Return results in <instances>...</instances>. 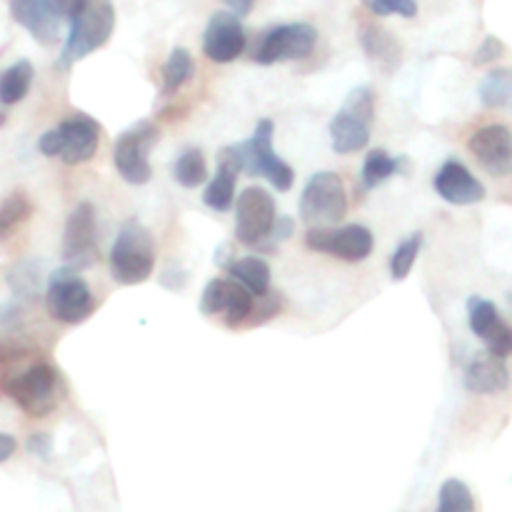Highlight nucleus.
I'll return each instance as SVG.
<instances>
[{
  "mask_svg": "<svg viewBox=\"0 0 512 512\" xmlns=\"http://www.w3.org/2000/svg\"><path fill=\"white\" fill-rule=\"evenodd\" d=\"M8 285L13 288L15 298L33 300L40 293V265L33 260L13 265L8 273Z\"/></svg>",
  "mask_w": 512,
  "mask_h": 512,
  "instance_id": "c85d7f7f",
  "label": "nucleus"
},
{
  "mask_svg": "<svg viewBox=\"0 0 512 512\" xmlns=\"http://www.w3.org/2000/svg\"><path fill=\"white\" fill-rule=\"evenodd\" d=\"M420 248H423V233H413L395 248L393 258H390V275H393V280L408 278L415 260H418Z\"/></svg>",
  "mask_w": 512,
  "mask_h": 512,
  "instance_id": "2f4dec72",
  "label": "nucleus"
},
{
  "mask_svg": "<svg viewBox=\"0 0 512 512\" xmlns=\"http://www.w3.org/2000/svg\"><path fill=\"white\" fill-rule=\"evenodd\" d=\"M295 230V223L290 218H278L273 225V233H270V240H275V243H283V240H288L290 235H293Z\"/></svg>",
  "mask_w": 512,
  "mask_h": 512,
  "instance_id": "e433bc0d",
  "label": "nucleus"
},
{
  "mask_svg": "<svg viewBox=\"0 0 512 512\" xmlns=\"http://www.w3.org/2000/svg\"><path fill=\"white\" fill-rule=\"evenodd\" d=\"M400 170V160L398 158H390L385 150H370L368 158H365L363 165V183L365 188H378L380 183L395 175Z\"/></svg>",
  "mask_w": 512,
  "mask_h": 512,
  "instance_id": "c756f323",
  "label": "nucleus"
},
{
  "mask_svg": "<svg viewBox=\"0 0 512 512\" xmlns=\"http://www.w3.org/2000/svg\"><path fill=\"white\" fill-rule=\"evenodd\" d=\"M228 10H230V13H233V15H238L240 20H243V15H248L250 10H253V3H230Z\"/></svg>",
  "mask_w": 512,
  "mask_h": 512,
  "instance_id": "ea45409f",
  "label": "nucleus"
},
{
  "mask_svg": "<svg viewBox=\"0 0 512 512\" xmlns=\"http://www.w3.org/2000/svg\"><path fill=\"white\" fill-rule=\"evenodd\" d=\"M438 512H475V500L463 480H445L438 495Z\"/></svg>",
  "mask_w": 512,
  "mask_h": 512,
  "instance_id": "7c9ffc66",
  "label": "nucleus"
},
{
  "mask_svg": "<svg viewBox=\"0 0 512 512\" xmlns=\"http://www.w3.org/2000/svg\"><path fill=\"white\" fill-rule=\"evenodd\" d=\"M368 10L375 15H405V18H413L418 15V5L413 0H395V3H380V0H370Z\"/></svg>",
  "mask_w": 512,
  "mask_h": 512,
  "instance_id": "473e14b6",
  "label": "nucleus"
},
{
  "mask_svg": "<svg viewBox=\"0 0 512 512\" xmlns=\"http://www.w3.org/2000/svg\"><path fill=\"white\" fill-rule=\"evenodd\" d=\"M245 30L238 15L230 10H218L213 18L208 20V28L203 35V53L208 55L213 63H233L240 53L245 50Z\"/></svg>",
  "mask_w": 512,
  "mask_h": 512,
  "instance_id": "dca6fc26",
  "label": "nucleus"
},
{
  "mask_svg": "<svg viewBox=\"0 0 512 512\" xmlns=\"http://www.w3.org/2000/svg\"><path fill=\"white\" fill-rule=\"evenodd\" d=\"M68 38H65L63 50H60V68L78 63L85 55L95 53L110 40L115 28V10L113 5L100 0V3H83L75 0L68 10Z\"/></svg>",
  "mask_w": 512,
  "mask_h": 512,
  "instance_id": "f257e3e1",
  "label": "nucleus"
},
{
  "mask_svg": "<svg viewBox=\"0 0 512 512\" xmlns=\"http://www.w3.org/2000/svg\"><path fill=\"white\" fill-rule=\"evenodd\" d=\"M20 318V305L15 300L10 303H0V325H13Z\"/></svg>",
  "mask_w": 512,
  "mask_h": 512,
  "instance_id": "4c0bfd02",
  "label": "nucleus"
},
{
  "mask_svg": "<svg viewBox=\"0 0 512 512\" xmlns=\"http://www.w3.org/2000/svg\"><path fill=\"white\" fill-rule=\"evenodd\" d=\"M33 213V205H30V198L25 193H13L3 200L0 205V243L8 240L25 220Z\"/></svg>",
  "mask_w": 512,
  "mask_h": 512,
  "instance_id": "cd10ccee",
  "label": "nucleus"
},
{
  "mask_svg": "<svg viewBox=\"0 0 512 512\" xmlns=\"http://www.w3.org/2000/svg\"><path fill=\"white\" fill-rule=\"evenodd\" d=\"M98 258V235H95V208L80 203L70 213L63 233V260L68 268H90Z\"/></svg>",
  "mask_w": 512,
  "mask_h": 512,
  "instance_id": "2eb2a0df",
  "label": "nucleus"
},
{
  "mask_svg": "<svg viewBox=\"0 0 512 512\" xmlns=\"http://www.w3.org/2000/svg\"><path fill=\"white\" fill-rule=\"evenodd\" d=\"M468 318L470 330H473L480 340H485L490 355H495V358L500 360L512 355V325H508L500 318L498 308H495L490 300L478 298V295L470 298Z\"/></svg>",
  "mask_w": 512,
  "mask_h": 512,
  "instance_id": "a211bd4d",
  "label": "nucleus"
},
{
  "mask_svg": "<svg viewBox=\"0 0 512 512\" xmlns=\"http://www.w3.org/2000/svg\"><path fill=\"white\" fill-rule=\"evenodd\" d=\"M480 100L488 108H503L512 103V70L510 68H495L480 83Z\"/></svg>",
  "mask_w": 512,
  "mask_h": 512,
  "instance_id": "bb28decb",
  "label": "nucleus"
},
{
  "mask_svg": "<svg viewBox=\"0 0 512 512\" xmlns=\"http://www.w3.org/2000/svg\"><path fill=\"white\" fill-rule=\"evenodd\" d=\"M375 120V95L368 85L350 90L343 108L330 120V140L340 155L358 153L368 145Z\"/></svg>",
  "mask_w": 512,
  "mask_h": 512,
  "instance_id": "20e7f679",
  "label": "nucleus"
},
{
  "mask_svg": "<svg viewBox=\"0 0 512 512\" xmlns=\"http://www.w3.org/2000/svg\"><path fill=\"white\" fill-rule=\"evenodd\" d=\"M193 75H195V63L190 50L173 48L163 65V93L165 95L178 93L183 85H188V80L193 78Z\"/></svg>",
  "mask_w": 512,
  "mask_h": 512,
  "instance_id": "393cba45",
  "label": "nucleus"
},
{
  "mask_svg": "<svg viewBox=\"0 0 512 512\" xmlns=\"http://www.w3.org/2000/svg\"><path fill=\"white\" fill-rule=\"evenodd\" d=\"M3 125H5V115L0 113V128H3Z\"/></svg>",
  "mask_w": 512,
  "mask_h": 512,
  "instance_id": "a19ab883",
  "label": "nucleus"
},
{
  "mask_svg": "<svg viewBox=\"0 0 512 512\" xmlns=\"http://www.w3.org/2000/svg\"><path fill=\"white\" fill-rule=\"evenodd\" d=\"M470 153L495 178L512 173V130L505 125H485L468 140Z\"/></svg>",
  "mask_w": 512,
  "mask_h": 512,
  "instance_id": "f3484780",
  "label": "nucleus"
},
{
  "mask_svg": "<svg viewBox=\"0 0 512 512\" xmlns=\"http://www.w3.org/2000/svg\"><path fill=\"white\" fill-rule=\"evenodd\" d=\"M155 143H158V125L153 120H140L118 135L113 145V163L125 183L145 185L153 178L148 155Z\"/></svg>",
  "mask_w": 512,
  "mask_h": 512,
  "instance_id": "0eeeda50",
  "label": "nucleus"
},
{
  "mask_svg": "<svg viewBox=\"0 0 512 512\" xmlns=\"http://www.w3.org/2000/svg\"><path fill=\"white\" fill-rule=\"evenodd\" d=\"M255 310V298L253 293L243 288L240 283H235L233 278H215L205 285L203 298H200V313L210 315V318H218L223 315L225 325L228 328H238L243 325V320H248Z\"/></svg>",
  "mask_w": 512,
  "mask_h": 512,
  "instance_id": "ddd939ff",
  "label": "nucleus"
},
{
  "mask_svg": "<svg viewBox=\"0 0 512 512\" xmlns=\"http://www.w3.org/2000/svg\"><path fill=\"white\" fill-rule=\"evenodd\" d=\"M238 173H243V158L238 153V145H228V148L220 150L218 155V173L215 178L205 185L203 203L210 210H218V213H228L235 203V180Z\"/></svg>",
  "mask_w": 512,
  "mask_h": 512,
  "instance_id": "aec40b11",
  "label": "nucleus"
},
{
  "mask_svg": "<svg viewBox=\"0 0 512 512\" xmlns=\"http://www.w3.org/2000/svg\"><path fill=\"white\" fill-rule=\"evenodd\" d=\"M373 233L365 225H343V228H310L305 245L315 253H328L333 258L360 263L373 253Z\"/></svg>",
  "mask_w": 512,
  "mask_h": 512,
  "instance_id": "9b49d317",
  "label": "nucleus"
},
{
  "mask_svg": "<svg viewBox=\"0 0 512 512\" xmlns=\"http://www.w3.org/2000/svg\"><path fill=\"white\" fill-rule=\"evenodd\" d=\"M35 68L30 60H18L10 65L8 70L0 73V103L15 105L28 95L30 85H33Z\"/></svg>",
  "mask_w": 512,
  "mask_h": 512,
  "instance_id": "b1692460",
  "label": "nucleus"
},
{
  "mask_svg": "<svg viewBox=\"0 0 512 512\" xmlns=\"http://www.w3.org/2000/svg\"><path fill=\"white\" fill-rule=\"evenodd\" d=\"M463 383L470 393L478 395H493L500 393L510 385V373L505 360L495 358V355L483 353L465 368Z\"/></svg>",
  "mask_w": 512,
  "mask_h": 512,
  "instance_id": "412c9836",
  "label": "nucleus"
},
{
  "mask_svg": "<svg viewBox=\"0 0 512 512\" xmlns=\"http://www.w3.org/2000/svg\"><path fill=\"white\" fill-rule=\"evenodd\" d=\"M238 153L243 158V173L253 175V178L265 175L280 193L293 188V168L288 163H283L273 150V120H260L255 125L253 138L245 140V143H238Z\"/></svg>",
  "mask_w": 512,
  "mask_h": 512,
  "instance_id": "1a4fd4ad",
  "label": "nucleus"
},
{
  "mask_svg": "<svg viewBox=\"0 0 512 512\" xmlns=\"http://www.w3.org/2000/svg\"><path fill=\"white\" fill-rule=\"evenodd\" d=\"M503 40L495 38V35H490V38L483 40V45L478 48V53H475L473 63L475 65H485V63H493V60H498L500 55H503Z\"/></svg>",
  "mask_w": 512,
  "mask_h": 512,
  "instance_id": "72a5a7b5",
  "label": "nucleus"
},
{
  "mask_svg": "<svg viewBox=\"0 0 512 512\" xmlns=\"http://www.w3.org/2000/svg\"><path fill=\"white\" fill-rule=\"evenodd\" d=\"M433 185L440 198L450 205H475L485 198V185L460 160H445Z\"/></svg>",
  "mask_w": 512,
  "mask_h": 512,
  "instance_id": "6ab92c4d",
  "label": "nucleus"
},
{
  "mask_svg": "<svg viewBox=\"0 0 512 512\" xmlns=\"http://www.w3.org/2000/svg\"><path fill=\"white\" fill-rule=\"evenodd\" d=\"M188 270L183 268V265H170V268H165L163 273H160V285L168 290H183L185 285H188Z\"/></svg>",
  "mask_w": 512,
  "mask_h": 512,
  "instance_id": "f704fd0d",
  "label": "nucleus"
},
{
  "mask_svg": "<svg viewBox=\"0 0 512 512\" xmlns=\"http://www.w3.org/2000/svg\"><path fill=\"white\" fill-rule=\"evenodd\" d=\"M70 3L63 0H13L10 15L23 25L40 45H55L60 40L63 20H68Z\"/></svg>",
  "mask_w": 512,
  "mask_h": 512,
  "instance_id": "4468645a",
  "label": "nucleus"
},
{
  "mask_svg": "<svg viewBox=\"0 0 512 512\" xmlns=\"http://www.w3.org/2000/svg\"><path fill=\"white\" fill-rule=\"evenodd\" d=\"M28 453L30 455H38V458L48 460L50 455H53V440H50V435H30L28 438Z\"/></svg>",
  "mask_w": 512,
  "mask_h": 512,
  "instance_id": "c9c22d12",
  "label": "nucleus"
},
{
  "mask_svg": "<svg viewBox=\"0 0 512 512\" xmlns=\"http://www.w3.org/2000/svg\"><path fill=\"white\" fill-rule=\"evenodd\" d=\"M360 43H363L365 53H368L373 60L388 63L390 68L400 65V55H403V50H400L398 38H395L390 30L380 28V25H368V28H363Z\"/></svg>",
  "mask_w": 512,
  "mask_h": 512,
  "instance_id": "5701e85b",
  "label": "nucleus"
},
{
  "mask_svg": "<svg viewBox=\"0 0 512 512\" xmlns=\"http://www.w3.org/2000/svg\"><path fill=\"white\" fill-rule=\"evenodd\" d=\"M315 43H318V30L313 25H278V28L265 33V38L260 40L258 50H255V63L273 65L280 63V60H300L313 53Z\"/></svg>",
  "mask_w": 512,
  "mask_h": 512,
  "instance_id": "f8f14e48",
  "label": "nucleus"
},
{
  "mask_svg": "<svg viewBox=\"0 0 512 512\" xmlns=\"http://www.w3.org/2000/svg\"><path fill=\"white\" fill-rule=\"evenodd\" d=\"M348 215V193L338 173H315L300 195V218L310 228H330Z\"/></svg>",
  "mask_w": 512,
  "mask_h": 512,
  "instance_id": "423d86ee",
  "label": "nucleus"
},
{
  "mask_svg": "<svg viewBox=\"0 0 512 512\" xmlns=\"http://www.w3.org/2000/svg\"><path fill=\"white\" fill-rule=\"evenodd\" d=\"M175 183L183 188H198L208 180V165H205V155L200 148H188L185 153L178 155L173 165Z\"/></svg>",
  "mask_w": 512,
  "mask_h": 512,
  "instance_id": "a878e982",
  "label": "nucleus"
},
{
  "mask_svg": "<svg viewBox=\"0 0 512 512\" xmlns=\"http://www.w3.org/2000/svg\"><path fill=\"white\" fill-rule=\"evenodd\" d=\"M100 143V125L90 115L78 113L40 135L38 150L48 158H60L65 165L88 163Z\"/></svg>",
  "mask_w": 512,
  "mask_h": 512,
  "instance_id": "7ed1b4c3",
  "label": "nucleus"
},
{
  "mask_svg": "<svg viewBox=\"0 0 512 512\" xmlns=\"http://www.w3.org/2000/svg\"><path fill=\"white\" fill-rule=\"evenodd\" d=\"M45 308H48L50 318L65 325H80L95 313L98 303H95L93 293H90L88 283L80 278L75 268L53 270L48 278V290H45Z\"/></svg>",
  "mask_w": 512,
  "mask_h": 512,
  "instance_id": "39448f33",
  "label": "nucleus"
},
{
  "mask_svg": "<svg viewBox=\"0 0 512 512\" xmlns=\"http://www.w3.org/2000/svg\"><path fill=\"white\" fill-rule=\"evenodd\" d=\"M228 270L230 278L235 283L243 285L248 293L263 298L270 288V265L263 258H255V255H245V258H233L223 265Z\"/></svg>",
  "mask_w": 512,
  "mask_h": 512,
  "instance_id": "4be33fe9",
  "label": "nucleus"
},
{
  "mask_svg": "<svg viewBox=\"0 0 512 512\" xmlns=\"http://www.w3.org/2000/svg\"><path fill=\"white\" fill-rule=\"evenodd\" d=\"M235 208V238L243 245H260L270 238L275 225V200L260 185H248L238 195Z\"/></svg>",
  "mask_w": 512,
  "mask_h": 512,
  "instance_id": "9d476101",
  "label": "nucleus"
},
{
  "mask_svg": "<svg viewBox=\"0 0 512 512\" xmlns=\"http://www.w3.org/2000/svg\"><path fill=\"white\" fill-rule=\"evenodd\" d=\"M108 263L110 275L118 285L145 283L155 270L153 233L138 220H128L110 248Z\"/></svg>",
  "mask_w": 512,
  "mask_h": 512,
  "instance_id": "f03ea898",
  "label": "nucleus"
},
{
  "mask_svg": "<svg viewBox=\"0 0 512 512\" xmlns=\"http://www.w3.org/2000/svg\"><path fill=\"white\" fill-rule=\"evenodd\" d=\"M15 448H18V445H15L13 435L0 433V463H5V460L15 453Z\"/></svg>",
  "mask_w": 512,
  "mask_h": 512,
  "instance_id": "58836bf2",
  "label": "nucleus"
},
{
  "mask_svg": "<svg viewBox=\"0 0 512 512\" xmlns=\"http://www.w3.org/2000/svg\"><path fill=\"white\" fill-rule=\"evenodd\" d=\"M5 393L23 413L43 418V415L53 413L58 405V373L53 365L35 363L23 373L5 380Z\"/></svg>",
  "mask_w": 512,
  "mask_h": 512,
  "instance_id": "6e6552de",
  "label": "nucleus"
}]
</instances>
